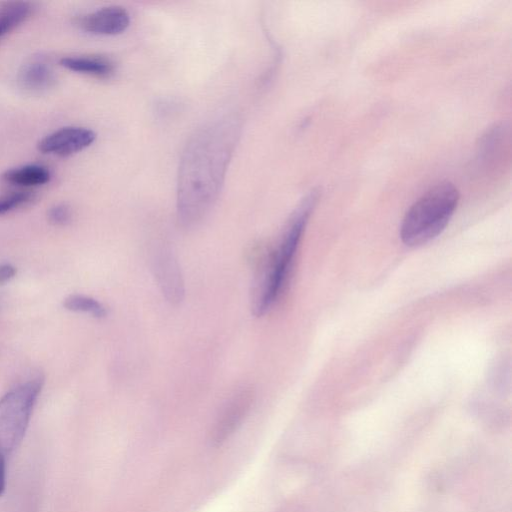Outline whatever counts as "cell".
Here are the masks:
<instances>
[{
  "mask_svg": "<svg viewBox=\"0 0 512 512\" xmlns=\"http://www.w3.org/2000/svg\"><path fill=\"white\" fill-rule=\"evenodd\" d=\"M239 135L236 119L223 118L200 129L179 166L177 213L184 226L197 224L215 202Z\"/></svg>",
  "mask_w": 512,
  "mask_h": 512,
  "instance_id": "cell-1",
  "label": "cell"
},
{
  "mask_svg": "<svg viewBox=\"0 0 512 512\" xmlns=\"http://www.w3.org/2000/svg\"><path fill=\"white\" fill-rule=\"evenodd\" d=\"M316 200L317 193L307 195L291 214L277 246L257 251L251 289V309L255 316L264 315L280 296Z\"/></svg>",
  "mask_w": 512,
  "mask_h": 512,
  "instance_id": "cell-2",
  "label": "cell"
},
{
  "mask_svg": "<svg viewBox=\"0 0 512 512\" xmlns=\"http://www.w3.org/2000/svg\"><path fill=\"white\" fill-rule=\"evenodd\" d=\"M459 201L457 188L448 181L427 190L407 210L400 236L407 246L416 247L436 238L447 226Z\"/></svg>",
  "mask_w": 512,
  "mask_h": 512,
  "instance_id": "cell-3",
  "label": "cell"
},
{
  "mask_svg": "<svg viewBox=\"0 0 512 512\" xmlns=\"http://www.w3.org/2000/svg\"><path fill=\"white\" fill-rule=\"evenodd\" d=\"M42 386L43 378L36 376L0 398V451L5 456L22 442Z\"/></svg>",
  "mask_w": 512,
  "mask_h": 512,
  "instance_id": "cell-4",
  "label": "cell"
},
{
  "mask_svg": "<svg viewBox=\"0 0 512 512\" xmlns=\"http://www.w3.org/2000/svg\"><path fill=\"white\" fill-rule=\"evenodd\" d=\"M153 275L164 297L171 304L184 298V281L180 266L170 248H155L152 256Z\"/></svg>",
  "mask_w": 512,
  "mask_h": 512,
  "instance_id": "cell-5",
  "label": "cell"
},
{
  "mask_svg": "<svg viewBox=\"0 0 512 512\" xmlns=\"http://www.w3.org/2000/svg\"><path fill=\"white\" fill-rule=\"evenodd\" d=\"M95 139L96 134L91 129L76 126L63 127L41 139L38 150L44 154L67 157L89 147Z\"/></svg>",
  "mask_w": 512,
  "mask_h": 512,
  "instance_id": "cell-6",
  "label": "cell"
},
{
  "mask_svg": "<svg viewBox=\"0 0 512 512\" xmlns=\"http://www.w3.org/2000/svg\"><path fill=\"white\" fill-rule=\"evenodd\" d=\"M77 26L95 35H117L130 24L128 11L121 6H107L78 17Z\"/></svg>",
  "mask_w": 512,
  "mask_h": 512,
  "instance_id": "cell-7",
  "label": "cell"
},
{
  "mask_svg": "<svg viewBox=\"0 0 512 512\" xmlns=\"http://www.w3.org/2000/svg\"><path fill=\"white\" fill-rule=\"evenodd\" d=\"M18 81L24 90L31 93H41L52 88L56 78L48 64L42 61H34L22 66Z\"/></svg>",
  "mask_w": 512,
  "mask_h": 512,
  "instance_id": "cell-8",
  "label": "cell"
},
{
  "mask_svg": "<svg viewBox=\"0 0 512 512\" xmlns=\"http://www.w3.org/2000/svg\"><path fill=\"white\" fill-rule=\"evenodd\" d=\"M60 65L71 71L97 77H108L115 69L110 59L100 56L63 57L60 59Z\"/></svg>",
  "mask_w": 512,
  "mask_h": 512,
  "instance_id": "cell-9",
  "label": "cell"
},
{
  "mask_svg": "<svg viewBox=\"0 0 512 512\" xmlns=\"http://www.w3.org/2000/svg\"><path fill=\"white\" fill-rule=\"evenodd\" d=\"M2 179L19 186H38L50 181V171L41 165H25L9 169L2 174Z\"/></svg>",
  "mask_w": 512,
  "mask_h": 512,
  "instance_id": "cell-10",
  "label": "cell"
},
{
  "mask_svg": "<svg viewBox=\"0 0 512 512\" xmlns=\"http://www.w3.org/2000/svg\"><path fill=\"white\" fill-rule=\"evenodd\" d=\"M31 10V5L24 1L6 2L0 5V38L25 21Z\"/></svg>",
  "mask_w": 512,
  "mask_h": 512,
  "instance_id": "cell-11",
  "label": "cell"
},
{
  "mask_svg": "<svg viewBox=\"0 0 512 512\" xmlns=\"http://www.w3.org/2000/svg\"><path fill=\"white\" fill-rule=\"evenodd\" d=\"M63 306L67 310L87 313L98 319L107 315V309L101 302L86 295H69L64 299Z\"/></svg>",
  "mask_w": 512,
  "mask_h": 512,
  "instance_id": "cell-12",
  "label": "cell"
},
{
  "mask_svg": "<svg viewBox=\"0 0 512 512\" xmlns=\"http://www.w3.org/2000/svg\"><path fill=\"white\" fill-rule=\"evenodd\" d=\"M33 195L29 192L13 193L9 196L0 199V215L7 213L29 201Z\"/></svg>",
  "mask_w": 512,
  "mask_h": 512,
  "instance_id": "cell-13",
  "label": "cell"
},
{
  "mask_svg": "<svg viewBox=\"0 0 512 512\" xmlns=\"http://www.w3.org/2000/svg\"><path fill=\"white\" fill-rule=\"evenodd\" d=\"M47 216L53 225H66L71 220V209L65 203L56 204L49 209Z\"/></svg>",
  "mask_w": 512,
  "mask_h": 512,
  "instance_id": "cell-14",
  "label": "cell"
},
{
  "mask_svg": "<svg viewBox=\"0 0 512 512\" xmlns=\"http://www.w3.org/2000/svg\"><path fill=\"white\" fill-rule=\"evenodd\" d=\"M16 274V268L11 264L0 265V284L12 279Z\"/></svg>",
  "mask_w": 512,
  "mask_h": 512,
  "instance_id": "cell-15",
  "label": "cell"
},
{
  "mask_svg": "<svg viewBox=\"0 0 512 512\" xmlns=\"http://www.w3.org/2000/svg\"><path fill=\"white\" fill-rule=\"evenodd\" d=\"M7 456H5L1 451H0V497L2 496V494L4 493L5 489H6V461H7Z\"/></svg>",
  "mask_w": 512,
  "mask_h": 512,
  "instance_id": "cell-16",
  "label": "cell"
}]
</instances>
